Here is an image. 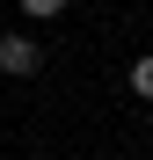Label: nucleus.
<instances>
[{"instance_id":"nucleus-1","label":"nucleus","mask_w":153,"mask_h":160,"mask_svg":"<svg viewBox=\"0 0 153 160\" xmlns=\"http://www.w3.org/2000/svg\"><path fill=\"white\" fill-rule=\"evenodd\" d=\"M37 66H44V44L29 29H0V73H8V80H29Z\"/></svg>"},{"instance_id":"nucleus-2","label":"nucleus","mask_w":153,"mask_h":160,"mask_svg":"<svg viewBox=\"0 0 153 160\" xmlns=\"http://www.w3.org/2000/svg\"><path fill=\"white\" fill-rule=\"evenodd\" d=\"M124 88H131L139 102H153V51H146V58H131V73H124Z\"/></svg>"},{"instance_id":"nucleus-3","label":"nucleus","mask_w":153,"mask_h":160,"mask_svg":"<svg viewBox=\"0 0 153 160\" xmlns=\"http://www.w3.org/2000/svg\"><path fill=\"white\" fill-rule=\"evenodd\" d=\"M22 15H29V22H59V15H66V0H22Z\"/></svg>"},{"instance_id":"nucleus-4","label":"nucleus","mask_w":153,"mask_h":160,"mask_svg":"<svg viewBox=\"0 0 153 160\" xmlns=\"http://www.w3.org/2000/svg\"><path fill=\"white\" fill-rule=\"evenodd\" d=\"M29 160H37V153H29Z\"/></svg>"}]
</instances>
